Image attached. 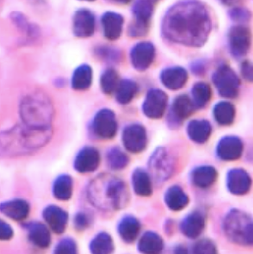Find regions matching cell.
<instances>
[{"label":"cell","mask_w":253,"mask_h":254,"mask_svg":"<svg viewBox=\"0 0 253 254\" xmlns=\"http://www.w3.org/2000/svg\"><path fill=\"white\" fill-rule=\"evenodd\" d=\"M212 20L207 8L197 0H185L169 9L163 22L164 36L174 43L200 47L207 41Z\"/></svg>","instance_id":"obj_1"},{"label":"cell","mask_w":253,"mask_h":254,"mask_svg":"<svg viewBox=\"0 0 253 254\" xmlns=\"http://www.w3.org/2000/svg\"><path fill=\"white\" fill-rule=\"evenodd\" d=\"M53 132L32 130L22 124L0 132V158L25 156L48 144Z\"/></svg>","instance_id":"obj_2"},{"label":"cell","mask_w":253,"mask_h":254,"mask_svg":"<svg viewBox=\"0 0 253 254\" xmlns=\"http://www.w3.org/2000/svg\"><path fill=\"white\" fill-rule=\"evenodd\" d=\"M53 105L46 94L33 92L25 95L19 105L21 124L32 130L53 132Z\"/></svg>","instance_id":"obj_3"},{"label":"cell","mask_w":253,"mask_h":254,"mask_svg":"<svg viewBox=\"0 0 253 254\" xmlns=\"http://www.w3.org/2000/svg\"><path fill=\"white\" fill-rule=\"evenodd\" d=\"M88 193L95 205L103 209L122 208L128 198L126 185L122 180L107 175L95 179Z\"/></svg>","instance_id":"obj_4"},{"label":"cell","mask_w":253,"mask_h":254,"mask_svg":"<svg viewBox=\"0 0 253 254\" xmlns=\"http://www.w3.org/2000/svg\"><path fill=\"white\" fill-rule=\"evenodd\" d=\"M223 229L232 242L253 246V218L243 210H230L225 217Z\"/></svg>","instance_id":"obj_5"},{"label":"cell","mask_w":253,"mask_h":254,"mask_svg":"<svg viewBox=\"0 0 253 254\" xmlns=\"http://www.w3.org/2000/svg\"><path fill=\"white\" fill-rule=\"evenodd\" d=\"M213 81L220 96L225 98H235L238 96L240 78L234 70L227 64H223L215 71Z\"/></svg>","instance_id":"obj_6"},{"label":"cell","mask_w":253,"mask_h":254,"mask_svg":"<svg viewBox=\"0 0 253 254\" xmlns=\"http://www.w3.org/2000/svg\"><path fill=\"white\" fill-rule=\"evenodd\" d=\"M228 43L232 56L236 59L243 58L251 48V32L241 24L233 26L229 32Z\"/></svg>","instance_id":"obj_7"},{"label":"cell","mask_w":253,"mask_h":254,"mask_svg":"<svg viewBox=\"0 0 253 254\" xmlns=\"http://www.w3.org/2000/svg\"><path fill=\"white\" fill-rule=\"evenodd\" d=\"M133 12L135 20L129 28V34L133 37L144 36L153 13V2L150 0H137Z\"/></svg>","instance_id":"obj_8"},{"label":"cell","mask_w":253,"mask_h":254,"mask_svg":"<svg viewBox=\"0 0 253 254\" xmlns=\"http://www.w3.org/2000/svg\"><path fill=\"white\" fill-rule=\"evenodd\" d=\"M93 130L100 138H113L118 130L114 112L106 109L99 111L93 121Z\"/></svg>","instance_id":"obj_9"},{"label":"cell","mask_w":253,"mask_h":254,"mask_svg":"<svg viewBox=\"0 0 253 254\" xmlns=\"http://www.w3.org/2000/svg\"><path fill=\"white\" fill-rule=\"evenodd\" d=\"M122 140L125 148L131 153H140L145 149L147 144L146 130L140 125L126 126L123 131Z\"/></svg>","instance_id":"obj_10"},{"label":"cell","mask_w":253,"mask_h":254,"mask_svg":"<svg viewBox=\"0 0 253 254\" xmlns=\"http://www.w3.org/2000/svg\"><path fill=\"white\" fill-rule=\"evenodd\" d=\"M167 105V95L160 89H152L143 102V112L147 117L159 119L164 116Z\"/></svg>","instance_id":"obj_11"},{"label":"cell","mask_w":253,"mask_h":254,"mask_svg":"<svg viewBox=\"0 0 253 254\" xmlns=\"http://www.w3.org/2000/svg\"><path fill=\"white\" fill-rule=\"evenodd\" d=\"M150 169L155 179L166 181L173 171V160L164 148L155 151L150 161Z\"/></svg>","instance_id":"obj_12"},{"label":"cell","mask_w":253,"mask_h":254,"mask_svg":"<svg viewBox=\"0 0 253 254\" xmlns=\"http://www.w3.org/2000/svg\"><path fill=\"white\" fill-rule=\"evenodd\" d=\"M243 151V141L240 137L236 136L223 137L216 147L217 156L223 161H236L242 156Z\"/></svg>","instance_id":"obj_13"},{"label":"cell","mask_w":253,"mask_h":254,"mask_svg":"<svg viewBox=\"0 0 253 254\" xmlns=\"http://www.w3.org/2000/svg\"><path fill=\"white\" fill-rule=\"evenodd\" d=\"M155 57V49L150 43L136 45L130 53L132 64L138 71H144L150 66Z\"/></svg>","instance_id":"obj_14"},{"label":"cell","mask_w":253,"mask_h":254,"mask_svg":"<svg viewBox=\"0 0 253 254\" xmlns=\"http://www.w3.org/2000/svg\"><path fill=\"white\" fill-rule=\"evenodd\" d=\"M100 154L95 147H85L78 152L74 160V169L79 173H90L99 166Z\"/></svg>","instance_id":"obj_15"},{"label":"cell","mask_w":253,"mask_h":254,"mask_svg":"<svg viewBox=\"0 0 253 254\" xmlns=\"http://www.w3.org/2000/svg\"><path fill=\"white\" fill-rule=\"evenodd\" d=\"M30 204L23 199H12L0 203V213L15 221H23L30 214Z\"/></svg>","instance_id":"obj_16"},{"label":"cell","mask_w":253,"mask_h":254,"mask_svg":"<svg viewBox=\"0 0 253 254\" xmlns=\"http://www.w3.org/2000/svg\"><path fill=\"white\" fill-rule=\"evenodd\" d=\"M252 179L247 171L235 168L228 173L227 188L235 195H244L251 189Z\"/></svg>","instance_id":"obj_17"},{"label":"cell","mask_w":253,"mask_h":254,"mask_svg":"<svg viewBox=\"0 0 253 254\" xmlns=\"http://www.w3.org/2000/svg\"><path fill=\"white\" fill-rule=\"evenodd\" d=\"M95 16L90 11L81 9L76 12L73 18V32L76 36L87 38L95 32Z\"/></svg>","instance_id":"obj_18"},{"label":"cell","mask_w":253,"mask_h":254,"mask_svg":"<svg viewBox=\"0 0 253 254\" xmlns=\"http://www.w3.org/2000/svg\"><path fill=\"white\" fill-rule=\"evenodd\" d=\"M42 216L52 231L61 234L65 231L68 215L65 210L56 205H49L43 210Z\"/></svg>","instance_id":"obj_19"},{"label":"cell","mask_w":253,"mask_h":254,"mask_svg":"<svg viewBox=\"0 0 253 254\" xmlns=\"http://www.w3.org/2000/svg\"><path fill=\"white\" fill-rule=\"evenodd\" d=\"M29 241L41 249L49 248L51 244L50 231L46 224L41 222H30L25 225Z\"/></svg>","instance_id":"obj_20"},{"label":"cell","mask_w":253,"mask_h":254,"mask_svg":"<svg viewBox=\"0 0 253 254\" xmlns=\"http://www.w3.org/2000/svg\"><path fill=\"white\" fill-rule=\"evenodd\" d=\"M205 227L204 216L200 212H192L183 220L181 230L183 234L190 239L199 237Z\"/></svg>","instance_id":"obj_21"},{"label":"cell","mask_w":253,"mask_h":254,"mask_svg":"<svg viewBox=\"0 0 253 254\" xmlns=\"http://www.w3.org/2000/svg\"><path fill=\"white\" fill-rule=\"evenodd\" d=\"M160 78L166 88L171 90L181 89L188 81V71L181 67L166 68L161 73Z\"/></svg>","instance_id":"obj_22"},{"label":"cell","mask_w":253,"mask_h":254,"mask_svg":"<svg viewBox=\"0 0 253 254\" xmlns=\"http://www.w3.org/2000/svg\"><path fill=\"white\" fill-rule=\"evenodd\" d=\"M104 34L109 40H116L122 35L124 19L122 15L115 12H108L104 14L101 19Z\"/></svg>","instance_id":"obj_23"},{"label":"cell","mask_w":253,"mask_h":254,"mask_svg":"<svg viewBox=\"0 0 253 254\" xmlns=\"http://www.w3.org/2000/svg\"><path fill=\"white\" fill-rule=\"evenodd\" d=\"M212 127L206 120H192L188 126V134L194 142L203 144L210 137Z\"/></svg>","instance_id":"obj_24"},{"label":"cell","mask_w":253,"mask_h":254,"mask_svg":"<svg viewBox=\"0 0 253 254\" xmlns=\"http://www.w3.org/2000/svg\"><path fill=\"white\" fill-rule=\"evenodd\" d=\"M192 182L199 188H207L212 186L217 178V171L209 165L200 166L194 169L191 175Z\"/></svg>","instance_id":"obj_25"},{"label":"cell","mask_w":253,"mask_h":254,"mask_svg":"<svg viewBox=\"0 0 253 254\" xmlns=\"http://www.w3.org/2000/svg\"><path fill=\"white\" fill-rule=\"evenodd\" d=\"M196 109L192 99L186 95L175 98L172 105V116L176 122L188 119Z\"/></svg>","instance_id":"obj_26"},{"label":"cell","mask_w":253,"mask_h":254,"mask_svg":"<svg viewBox=\"0 0 253 254\" xmlns=\"http://www.w3.org/2000/svg\"><path fill=\"white\" fill-rule=\"evenodd\" d=\"M140 230V223L133 216H126L118 224L119 235L126 243L133 242L138 236Z\"/></svg>","instance_id":"obj_27"},{"label":"cell","mask_w":253,"mask_h":254,"mask_svg":"<svg viewBox=\"0 0 253 254\" xmlns=\"http://www.w3.org/2000/svg\"><path fill=\"white\" fill-rule=\"evenodd\" d=\"M165 203L171 210L180 211L188 206L189 197L181 187L175 185L167 190L165 194Z\"/></svg>","instance_id":"obj_28"},{"label":"cell","mask_w":253,"mask_h":254,"mask_svg":"<svg viewBox=\"0 0 253 254\" xmlns=\"http://www.w3.org/2000/svg\"><path fill=\"white\" fill-rule=\"evenodd\" d=\"M132 185L135 193L139 196H148L152 194L151 180L148 174L141 168H137L132 175Z\"/></svg>","instance_id":"obj_29"},{"label":"cell","mask_w":253,"mask_h":254,"mask_svg":"<svg viewBox=\"0 0 253 254\" xmlns=\"http://www.w3.org/2000/svg\"><path fill=\"white\" fill-rule=\"evenodd\" d=\"M164 249V241L154 232L145 233L138 243V251L143 254H158Z\"/></svg>","instance_id":"obj_30"},{"label":"cell","mask_w":253,"mask_h":254,"mask_svg":"<svg viewBox=\"0 0 253 254\" xmlns=\"http://www.w3.org/2000/svg\"><path fill=\"white\" fill-rule=\"evenodd\" d=\"M213 116L220 126H230L234 122L236 116L234 105L228 102H219L213 109Z\"/></svg>","instance_id":"obj_31"},{"label":"cell","mask_w":253,"mask_h":254,"mask_svg":"<svg viewBox=\"0 0 253 254\" xmlns=\"http://www.w3.org/2000/svg\"><path fill=\"white\" fill-rule=\"evenodd\" d=\"M72 191V178L69 175H60L56 178L53 187V195L56 199L59 200H69Z\"/></svg>","instance_id":"obj_32"},{"label":"cell","mask_w":253,"mask_h":254,"mask_svg":"<svg viewBox=\"0 0 253 254\" xmlns=\"http://www.w3.org/2000/svg\"><path fill=\"white\" fill-rule=\"evenodd\" d=\"M92 82V70L87 64H82L76 68L71 79V85L75 90H86Z\"/></svg>","instance_id":"obj_33"},{"label":"cell","mask_w":253,"mask_h":254,"mask_svg":"<svg viewBox=\"0 0 253 254\" xmlns=\"http://www.w3.org/2000/svg\"><path fill=\"white\" fill-rule=\"evenodd\" d=\"M116 99L118 103L126 105L130 103L137 92V85L131 80H123L118 84L116 91Z\"/></svg>","instance_id":"obj_34"},{"label":"cell","mask_w":253,"mask_h":254,"mask_svg":"<svg viewBox=\"0 0 253 254\" xmlns=\"http://www.w3.org/2000/svg\"><path fill=\"white\" fill-rule=\"evenodd\" d=\"M115 249L113 241L107 233H100L92 240L90 244V251L92 254H111Z\"/></svg>","instance_id":"obj_35"},{"label":"cell","mask_w":253,"mask_h":254,"mask_svg":"<svg viewBox=\"0 0 253 254\" xmlns=\"http://www.w3.org/2000/svg\"><path fill=\"white\" fill-rule=\"evenodd\" d=\"M192 102L196 108H203L210 101L212 91L210 87L205 82H198L192 89Z\"/></svg>","instance_id":"obj_36"},{"label":"cell","mask_w":253,"mask_h":254,"mask_svg":"<svg viewBox=\"0 0 253 254\" xmlns=\"http://www.w3.org/2000/svg\"><path fill=\"white\" fill-rule=\"evenodd\" d=\"M11 19L22 33L31 38H35L39 34L38 29L28 20L23 14L19 12H12Z\"/></svg>","instance_id":"obj_37"},{"label":"cell","mask_w":253,"mask_h":254,"mask_svg":"<svg viewBox=\"0 0 253 254\" xmlns=\"http://www.w3.org/2000/svg\"><path fill=\"white\" fill-rule=\"evenodd\" d=\"M107 161L112 169L122 170L128 165L129 158L122 150L118 147H114L108 151L107 154Z\"/></svg>","instance_id":"obj_38"},{"label":"cell","mask_w":253,"mask_h":254,"mask_svg":"<svg viewBox=\"0 0 253 254\" xmlns=\"http://www.w3.org/2000/svg\"><path fill=\"white\" fill-rule=\"evenodd\" d=\"M118 73L112 68L107 69L101 78V89L107 95H111L116 91L119 84Z\"/></svg>","instance_id":"obj_39"},{"label":"cell","mask_w":253,"mask_h":254,"mask_svg":"<svg viewBox=\"0 0 253 254\" xmlns=\"http://www.w3.org/2000/svg\"><path fill=\"white\" fill-rule=\"evenodd\" d=\"M77 244L71 238H64L59 241L55 248V254H71L77 253Z\"/></svg>","instance_id":"obj_40"},{"label":"cell","mask_w":253,"mask_h":254,"mask_svg":"<svg viewBox=\"0 0 253 254\" xmlns=\"http://www.w3.org/2000/svg\"><path fill=\"white\" fill-rule=\"evenodd\" d=\"M230 16L235 22L243 25V23L250 20L251 12L243 7H233L230 12Z\"/></svg>","instance_id":"obj_41"},{"label":"cell","mask_w":253,"mask_h":254,"mask_svg":"<svg viewBox=\"0 0 253 254\" xmlns=\"http://www.w3.org/2000/svg\"><path fill=\"white\" fill-rule=\"evenodd\" d=\"M194 254H215L217 252L216 246L209 240H201L194 244L192 248Z\"/></svg>","instance_id":"obj_42"},{"label":"cell","mask_w":253,"mask_h":254,"mask_svg":"<svg viewBox=\"0 0 253 254\" xmlns=\"http://www.w3.org/2000/svg\"><path fill=\"white\" fill-rule=\"evenodd\" d=\"M14 236V231L5 220L0 219V241H9Z\"/></svg>","instance_id":"obj_43"},{"label":"cell","mask_w":253,"mask_h":254,"mask_svg":"<svg viewBox=\"0 0 253 254\" xmlns=\"http://www.w3.org/2000/svg\"><path fill=\"white\" fill-rule=\"evenodd\" d=\"M89 216L85 213H78L74 217V226L78 231L85 230L89 226Z\"/></svg>","instance_id":"obj_44"},{"label":"cell","mask_w":253,"mask_h":254,"mask_svg":"<svg viewBox=\"0 0 253 254\" xmlns=\"http://www.w3.org/2000/svg\"><path fill=\"white\" fill-rule=\"evenodd\" d=\"M241 75L246 81L253 82V63L244 61L241 64Z\"/></svg>","instance_id":"obj_45"},{"label":"cell","mask_w":253,"mask_h":254,"mask_svg":"<svg viewBox=\"0 0 253 254\" xmlns=\"http://www.w3.org/2000/svg\"><path fill=\"white\" fill-rule=\"evenodd\" d=\"M241 0H221V2L227 6L235 7Z\"/></svg>","instance_id":"obj_46"},{"label":"cell","mask_w":253,"mask_h":254,"mask_svg":"<svg viewBox=\"0 0 253 254\" xmlns=\"http://www.w3.org/2000/svg\"><path fill=\"white\" fill-rule=\"evenodd\" d=\"M110 1H112V2H116V3L118 4H127L131 1V0H110Z\"/></svg>","instance_id":"obj_47"},{"label":"cell","mask_w":253,"mask_h":254,"mask_svg":"<svg viewBox=\"0 0 253 254\" xmlns=\"http://www.w3.org/2000/svg\"><path fill=\"white\" fill-rule=\"evenodd\" d=\"M152 2H157V1H158V0H150Z\"/></svg>","instance_id":"obj_48"},{"label":"cell","mask_w":253,"mask_h":254,"mask_svg":"<svg viewBox=\"0 0 253 254\" xmlns=\"http://www.w3.org/2000/svg\"><path fill=\"white\" fill-rule=\"evenodd\" d=\"M84 1H94V0H84Z\"/></svg>","instance_id":"obj_49"}]
</instances>
